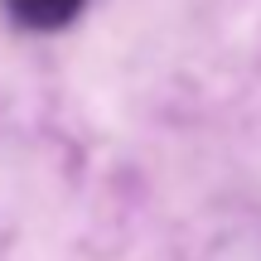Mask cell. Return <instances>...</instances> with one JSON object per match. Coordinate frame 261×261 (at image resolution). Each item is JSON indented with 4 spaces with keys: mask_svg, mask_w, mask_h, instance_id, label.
<instances>
[{
    "mask_svg": "<svg viewBox=\"0 0 261 261\" xmlns=\"http://www.w3.org/2000/svg\"><path fill=\"white\" fill-rule=\"evenodd\" d=\"M5 10L24 29H63L83 10V0H5Z\"/></svg>",
    "mask_w": 261,
    "mask_h": 261,
    "instance_id": "6da1fadb",
    "label": "cell"
}]
</instances>
